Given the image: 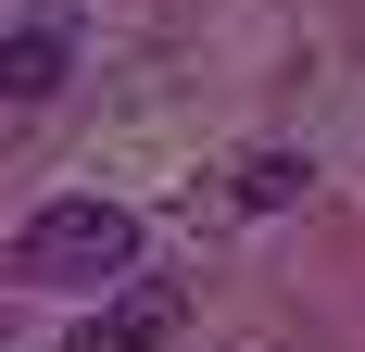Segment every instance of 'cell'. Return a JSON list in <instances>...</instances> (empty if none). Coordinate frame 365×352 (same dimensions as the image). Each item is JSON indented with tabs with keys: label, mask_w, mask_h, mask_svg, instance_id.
<instances>
[{
	"label": "cell",
	"mask_w": 365,
	"mask_h": 352,
	"mask_svg": "<svg viewBox=\"0 0 365 352\" xmlns=\"http://www.w3.org/2000/svg\"><path fill=\"white\" fill-rule=\"evenodd\" d=\"M13 277H38V289H126L139 277V214L101 202V189L38 202L26 227H13Z\"/></svg>",
	"instance_id": "obj_1"
},
{
	"label": "cell",
	"mask_w": 365,
	"mask_h": 352,
	"mask_svg": "<svg viewBox=\"0 0 365 352\" xmlns=\"http://www.w3.org/2000/svg\"><path fill=\"white\" fill-rule=\"evenodd\" d=\"M177 315H189V302H177L164 277H126V289H113V315H88L63 352H164V340H177Z\"/></svg>",
	"instance_id": "obj_2"
},
{
	"label": "cell",
	"mask_w": 365,
	"mask_h": 352,
	"mask_svg": "<svg viewBox=\"0 0 365 352\" xmlns=\"http://www.w3.org/2000/svg\"><path fill=\"white\" fill-rule=\"evenodd\" d=\"M76 76V26H13L0 38V101H51Z\"/></svg>",
	"instance_id": "obj_3"
},
{
	"label": "cell",
	"mask_w": 365,
	"mask_h": 352,
	"mask_svg": "<svg viewBox=\"0 0 365 352\" xmlns=\"http://www.w3.org/2000/svg\"><path fill=\"white\" fill-rule=\"evenodd\" d=\"M302 151H252V164H240V214H277V202H302Z\"/></svg>",
	"instance_id": "obj_4"
}]
</instances>
